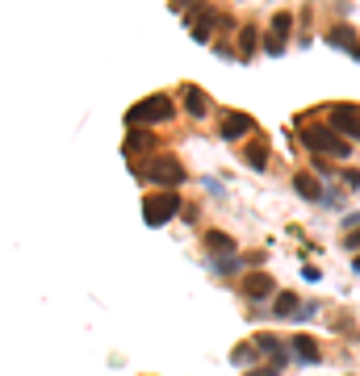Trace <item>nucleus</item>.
<instances>
[{
    "label": "nucleus",
    "mask_w": 360,
    "mask_h": 376,
    "mask_svg": "<svg viewBox=\"0 0 360 376\" xmlns=\"http://www.w3.org/2000/svg\"><path fill=\"white\" fill-rule=\"evenodd\" d=\"M301 142L310 146L315 155H331V159H348V155H352V142H348L339 130H331V126H310V130H301Z\"/></svg>",
    "instance_id": "f257e3e1"
},
{
    "label": "nucleus",
    "mask_w": 360,
    "mask_h": 376,
    "mask_svg": "<svg viewBox=\"0 0 360 376\" xmlns=\"http://www.w3.org/2000/svg\"><path fill=\"white\" fill-rule=\"evenodd\" d=\"M176 109H172V100L168 96H147V100H138V104H130V113H126V122L138 130V126H151V122H168Z\"/></svg>",
    "instance_id": "f03ea898"
},
{
    "label": "nucleus",
    "mask_w": 360,
    "mask_h": 376,
    "mask_svg": "<svg viewBox=\"0 0 360 376\" xmlns=\"http://www.w3.org/2000/svg\"><path fill=\"white\" fill-rule=\"evenodd\" d=\"M147 180L172 192L184 180V164H180V159H172V155H160V159H151V164H147Z\"/></svg>",
    "instance_id": "7ed1b4c3"
},
{
    "label": "nucleus",
    "mask_w": 360,
    "mask_h": 376,
    "mask_svg": "<svg viewBox=\"0 0 360 376\" xmlns=\"http://www.w3.org/2000/svg\"><path fill=\"white\" fill-rule=\"evenodd\" d=\"M176 209H180L176 192H156V197H147V205H142V222L147 226H164V222L176 218Z\"/></svg>",
    "instance_id": "20e7f679"
},
{
    "label": "nucleus",
    "mask_w": 360,
    "mask_h": 376,
    "mask_svg": "<svg viewBox=\"0 0 360 376\" xmlns=\"http://www.w3.org/2000/svg\"><path fill=\"white\" fill-rule=\"evenodd\" d=\"M331 126L343 138H356L360 142V109H352V104H335V109H331Z\"/></svg>",
    "instance_id": "39448f33"
},
{
    "label": "nucleus",
    "mask_w": 360,
    "mask_h": 376,
    "mask_svg": "<svg viewBox=\"0 0 360 376\" xmlns=\"http://www.w3.org/2000/svg\"><path fill=\"white\" fill-rule=\"evenodd\" d=\"M243 293H247L251 301H268V297H277V280H273L268 272H251V276L243 280Z\"/></svg>",
    "instance_id": "423d86ee"
},
{
    "label": "nucleus",
    "mask_w": 360,
    "mask_h": 376,
    "mask_svg": "<svg viewBox=\"0 0 360 376\" xmlns=\"http://www.w3.org/2000/svg\"><path fill=\"white\" fill-rule=\"evenodd\" d=\"M289 25H293L289 13H277V17H273V34H268V42H264L268 55H281V50H285V42H289Z\"/></svg>",
    "instance_id": "0eeeda50"
},
{
    "label": "nucleus",
    "mask_w": 360,
    "mask_h": 376,
    "mask_svg": "<svg viewBox=\"0 0 360 376\" xmlns=\"http://www.w3.org/2000/svg\"><path fill=\"white\" fill-rule=\"evenodd\" d=\"M218 130H222V138H243L255 130V122H251V113H222Z\"/></svg>",
    "instance_id": "6e6552de"
},
{
    "label": "nucleus",
    "mask_w": 360,
    "mask_h": 376,
    "mask_svg": "<svg viewBox=\"0 0 360 376\" xmlns=\"http://www.w3.org/2000/svg\"><path fill=\"white\" fill-rule=\"evenodd\" d=\"M184 25L193 30L197 42H210V30H214V9H197V13H184Z\"/></svg>",
    "instance_id": "1a4fd4ad"
},
{
    "label": "nucleus",
    "mask_w": 360,
    "mask_h": 376,
    "mask_svg": "<svg viewBox=\"0 0 360 376\" xmlns=\"http://www.w3.org/2000/svg\"><path fill=\"white\" fill-rule=\"evenodd\" d=\"M255 347H260V351H264V355H268L273 364H285V355L293 351V347H285V343H281L277 335H255Z\"/></svg>",
    "instance_id": "9d476101"
},
{
    "label": "nucleus",
    "mask_w": 360,
    "mask_h": 376,
    "mask_svg": "<svg viewBox=\"0 0 360 376\" xmlns=\"http://www.w3.org/2000/svg\"><path fill=\"white\" fill-rule=\"evenodd\" d=\"M180 96H184V109H189L193 118H205V113H210V104H205V92H201L197 84H184Z\"/></svg>",
    "instance_id": "9b49d317"
},
{
    "label": "nucleus",
    "mask_w": 360,
    "mask_h": 376,
    "mask_svg": "<svg viewBox=\"0 0 360 376\" xmlns=\"http://www.w3.org/2000/svg\"><path fill=\"white\" fill-rule=\"evenodd\" d=\"M327 42H331V46H339V50H348V55H356V59H360V46H356V34H352L348 25H335V30L327 34Z\"/></svg>",
    "instance_id": "f8f14e48"
},
{
    "label": "nucleus",
    "mask_w": 360,
    "mask_h": 376,
    "mask_svg": "<svg viewBox=\"0 0 360 376\" xmlns=\"http://www.w3.org/2000/svg\"><path fill=\"white\" fill-rule=\"evenodd\" d=\"M243 159H247V164H251L255 172H264V168H268V142H264V138H255V142H247Z\"/></svg>",
    "instance_id": "ddd939ff"
},
{
    "label": "nucleus",
    "mask_w": 360,
    "mask_h": 376,
    "mask_svg": "<svg viewBox=\"0 0 360 376\" xmlns=\"http://www.w3.org/2000/svg\"><path fill=\"white\" fill-rule=\"evenodd\" d=\"M293 188H297L306 201H319V197H323V188H319V176H310V172H297V176H293Z\"/></svg>",
    "instance_id": "4468645a"
},
{
    "label": "nucleus",
    "mask_w": 360,
    "mask_h": 376,
    "mask_svg": "<svg viewBox=\"0 0 360 376\" xmlns=\"http://www.w3.org/2000/svg\"><path fill=\"white\" fill-rule=\"evenodd\" d=\"M289 347H293L306 364H319V343H315L310 335H293V343H289Z\"/></svg>",
    "instance_id": "2eb2a0df"
},
{
    "label": "nucleus",
    "mask_w": 360,
    "mask_h": 376,
    "mask_svg": "<svg viewBox=\"0 0 360 376\" xmlns=\"http://www.w3.org/2000/svg\"><path fill=\"white\" fill-rule=\"evenodd\" d=\"M273 309H277V318H289V313H297V297H293V293H281Z\"/></svg>",
    "instance_id": "dca6fc26"
},
{
    "label": "nucleus",
    "mask_w": 360,
    "mask_h": 376,
    "mask_svg": "<svg viewBox=\"0 0 360 376\" xmlns=\"http://www.w3.org/2000/svg\"><path fill=\"white\" fill-rule=\"evenodd\" d=\"M205 247H210V251H231L235 243H231L226 234H205Z\"/></svg>",
    "instance_id": "f3484780"
},
{
    "label": "nucleus",
    "mask_w": 360,
    "mask_h": 376,
    "mask_svg": "<svg viewBox=\"0 0 360 376\" xmlns=\"http://www.w3.org/2000/svg\"><path fill=\"white\" fill-rule=\"evenodd\" d=\"M255 46H260V42H255V34L243 30V34H239V50H243V55H255Z\"/></svg>",
    "instance_id": "a211bd4d"
},
{
    "label": "nucleus",
    "mask_w": 360,
    "mask_h": 376,
    "mask_svg": "<svg viewBox=\"0 0 360 376\" xmlns=\"http://www.w3.org/2000/svg\"><path fill=\"white\" fill-rule=\"evenodd\" d=\"M247 376H281V364H268V368H255V372H247Z\"/></svg>",
    "instance_id": "6ab92c4d"
},
{
    "label": "nucleus",
    "mask_w": 360,
    "mask_h": 376,
    "mask_svg": "<svg viewBox=\"0 0 360 376\" xmlns=\"http://www.w3.org/2000/svg\"><path fill=\"white\" fill-rule=\"evenodd\" d=\"M343 247H348V251H356V247H360V230H348V239H343Z\"/></svg>",
    "instance_id": "aec40b11"
},
{
    "label": "nucleus",
    "mask_w": 360,
    "mask_h": 376,
    "mask_svg": "<svg viewBox=\"0 0 360 376\" xmlns=\"http://www.w3.org/2000/svg\"><path fill=\"white\" fill-rule=\"evenodd\" d=\"M138 146H147V134H138V130H134V134H130V151H138Z\"/></svg>",
    "instance_id": "412c9836"
},
{
    "label": "nucleus",
    "mask_w": 360,
    "mask_h": 376,
    "mask_svg": "<svg viewBox=\"0 0 360 376\" xmlns=\"http://www.w3.org/2000/svg\"><path fill=\"white\" fill-rule=\"evenodd\" d=\"M356 272H360V255H356Z\"/></svg>",
    "instance_id": "4be33fe9"
}]
</instances>
